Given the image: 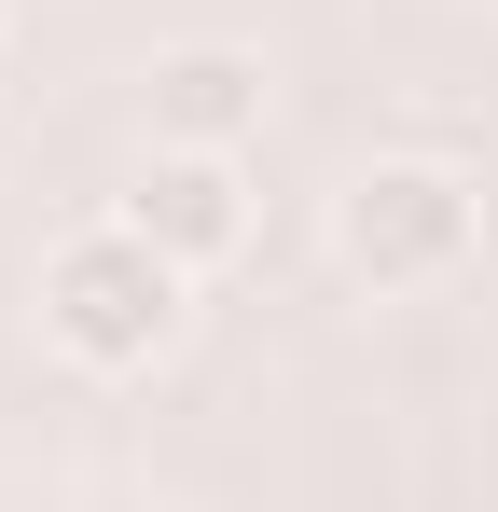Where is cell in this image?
Masks as SVG:
<instances>
[{
    "label": "cell",
    "mask_w": 498,
    "mask_h": 512,
    "mask_svg": "<svg viewBox=\"0 0 498 512\" xmlns=\"http://www.w3.org/2000/svg\"><path fill=\"white\" fill-rule=\"evenodd\" d=\"M180 319H194V263H166L125 208L42 250V346L70 374H153L180 346Z\"/></svg>",
    "instance_id": "obj_1"
},
{
    "label": "cell",
    "mask_w": 498,
    "mask_h": 512,
    "mask_svg": "<svg viewBox=\"0 0 498 512\" xmlns=\"http://www.w3.org/2000/svg\"><path fill=\"white\" fill-rule=\"evenodd\" d=\"M332 263L360 277V291H457L471 263H485V180L443 167V153H374V167L332 194Z\"/></svg>",
    "instance_id": "obj_2"
},
{
    "label": "cell",
    "mask_w": 498,
    "mask_h": 512,
    "mask_svg": "<svg viewBox=\"0 0 498 512\" xmlns=\"http://www.w3.org/2000/svg\"><path fill=\"white\" fill-rule=\"evenodd\" d=\"M125 222L153 236L166 263H194V277H222V263L249 250V222H263V194H249V153H139V180H125Z\"/></svg>",
    "instance_id": "obj_3"
},
{
    "label": "cell",
    "mask_w": 498,
    "mask_h": 512,
    "mask_svg": "<svg viewBox=\"0 0 498 512\" xmlns=\"http://www.w3.org/2000/svg\"><path fill=\"white\" fill-rule=\"evenodd\" d=\"M139 111H153L166 153H249L263 111H277V70L249 42H166L153 70H139Z\"/></svg>",
    "instance_id": "obj_4"
}]
</instances>
